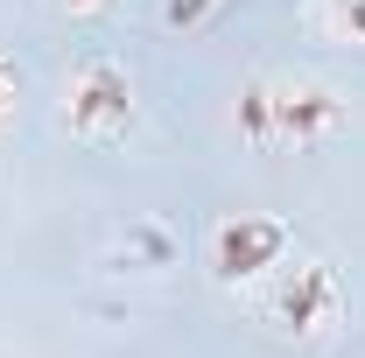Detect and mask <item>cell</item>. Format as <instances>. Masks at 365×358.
<instances>
[{
	"label": "cell",
	"mask_w": 365,
	"mask_h": 358,
	"mask_svg": "<svg viewBox=\"0 0 365 358\" xmlns=\"http://www.w3.org/2000/svg\"><path fill=\"white\" fill-rule=\"evenodd\" d=\"M344 127H351V98L323 78H295V71L246 78L239 106H232V134L253 155H281V148L309 155V148H330Z\"/></svg>",
	"instance_id": "cell-1"
},
{
	"label": "cell",
	"mask_w": 365,
	"mask_h": 358,
	"mask_svg": "<svg viewBox=\"0 0 365 358\" xmlns=\"http://www.w3.org/2000/svg\"><path fill=\"white\" fill-rule=\"evenodd\" d=\"M295 21H302V36H317V43L365 49V0H302Z\"/></svg>",
	"instance_id": "cell-6"
},
{
	"label": "cell",
	"mask_w": 365,
	"mask_h": 358,
	"mask_svg": "<svg viewBox=\"0 0 365 358\" xmlns=\"http://www.w3.org/2000/svg\"><path fill=\"white\" fill-rule=\"evenodd\" d=\"M106 267L113 274H162V267H176V232H169V218H127V232H120L113 253H106Z\"/></svg>",
	"instance_id": "cell-5"
},
{
	"label": "cell",
	"mask_w": 365,
	"mask_h": 358,
	"mask_svg": "<svg viewBox=\"0 0 365 358\" xmlns=\"http://www.w3.org/2000/svg\"><path fill=\"white\" fill-rule=\"evenodd\" d=\"M225 7L232 0H162V29H169V36H204Z\"/></svg>",
	"instance_id": "cell-7"
},
{
	"label": "cell",
	"mask_w": 365,
	"mask_h": 358,
	"mask_svg": "<svg viewBox=\"0 0 365 358\" xmlns=\"http://www.w3.org/2000/svg\"><path fill=\"white\" fill-rule=\"evenodd\" d=\"M49 7H56V14H71V21H91V14H106L113 0H49Z\"/></svg>",
	"instance_id": "cell-9"
},
{
	"label": "cell",
	"mask_w": 365,
	"mask_h": 358,
	"mask_svg": "<svg viewBox=\"0 0 365 358\" xmlns=\"http://www.w3.org/2000/svg\"><path fill=\"white\" fill-rule=\"evenodd\" d=\"M253 310L267 316L274 330L317 344V337H330V330L344 323V281L323 267L317 253H288V260L253 288Z\"/></svg>",
	"instance_id": "cell-3"
},
{
	"label": "cell",
	"mask_w": 365,
	"mask_h": 358,
	"mask_svg": "<svg viewBox=\"0 0 365 358\" xmlns=\"http://www.w3.org/2000/svg\"><path fill=\"white\" fill-rule=\"evenodd\" d=\"M134 120H140L134 78L113 56H78L63 78V98H56V127L85 148H113V140L134 134Z\"/></svg>",
	"instance_id": "cell-2"
},
{
	"label": "cell",
	"mask_w": 365,
	"mask_h": 358,
	"mask_svg": "<svg viewBox=\"0 0 365 358\" xmlns=\"http://www.w3.org/2000/svg\"><path fill=\"white\" fill-rule=\"evenodd\" d=\"M288 253H295V239H288V225L267 218V211H232V218H218L211 225V246H204L218 288H260Z\"/></svg>",
	"instance_id": "cell-4"
},
{
	"label": "cell",
	"mask_w": 365,
	"mask_h": 358,
	"mask_svg": "<svg viewBox=\"0 0 365 358\" xmlns=\"http://www.w3.org/2000/svg\"><path fill=\"white\" fill-rule=\"evenodd\" d=\"M14 98H21V71L0 56V127H7V113H14Z\"/></svg>",
	"instance_id": "cell-8"
}]
</instances>
